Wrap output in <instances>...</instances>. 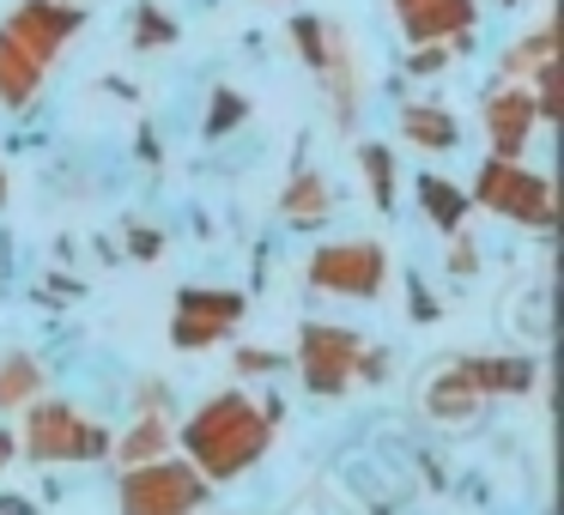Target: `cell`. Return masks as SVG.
<instances>
[{"label": "cell", "instance_id": "cell-1", "mask_svg": "<svg viewBox=\"0 0 564 515\" xmlns=\"http://www.w3.org/2000/svg\"><path fill=\"white\" fill-rule=\"evenodd\" d=\"M273 430L280 425L261 413V401H249L243 388H225L176 425V449L207 485H225V479H243L273 449Z\"/></svg>", "mask_w": 564, "mask_h": 515}, {"label": "cell", "instance_id": "cell-2", "mask_svg": "<svg viewBox=\"0 0 564 515\" xmlns=\"http://www.w3.org/2000/svg\"><path fill=\"white\" fill-rule=\"evenodd\" d=\"M25 425L13 430L19 437V454L37 467H67V461H104L110 454V425H98L91 413H79L74 401H50V394H37V401L25 406Z\"/></svg>", "mask_w": 564, "mask_h": 515}, {"label": "cell", "instance_id": "cell-3", "mask_svg": "<svg viewBox=\"0 0 564 515\" xmlns=\"http://www.w3.org/2000/svg\"><path fill=\"white\" fill-rule=\"evenodd\" d=\"M467 200H474L479 212H491V219H503V224H522V231H552V224H558L552 176L528 171L522 158H486L474 176V188H467Z\"/></svg>", "mask_w": 564, "mask_h": 515}, {"label": "cell", "instance_id": "cell-4", "mask_svg": "<svg viewBox=\"0 0 564 515\" xmlns=\"http://www.w3.org/2000/svg\"><path fill=\"white\" fill-rule=\"evenodd\" d=\"M213 497V485L183 461V454H159V461L122 467L116 479V509L122 515H200Z\"/></svg>", "mask_w": 564, "mask_h": 515}, {"label": "cell", "instance_id": "cell-5", "mask_svg": "<svg viewBox=\"0 0 564 515\" xmlns=\"http://www.w3.org/2000/svg\"><path fill=\"white\" fill-rule=\"evenodd\" d=\"M394 261L377 237H340V243H322L310 255L304 280L316 285L322 297H352V304H377L382 285H389Z\"/></svg>", "mask_w": 564, "mask_h": 515}, {"label": "cell", "instance_id": "cell-6", "mask_svg": "<svg viewBox=\"0 0 564 515\" xmlns=\"http://www.w3.org/2000/svg\"><path fill=\"white\" fill-rule=\"evenodd\" d=\"M79 25H86V7L79 0H19L13 13L0 19V50L25 55V62H37L50 74Z\"/></svg>", "mask_w": 564, "mask_h": 515}, {"label": "cell", "instance_id": "cell-7", "mask_svg": "<svg viewBox=\"0 0 564 515\" xmlns=\"http://www.w3.org/2000/svg\"><path fill=\"white\" fill-rule=\"evenodd\" d=\"M358 352H365V340H358L352 328H340V321H304L297 328V376H304V388L316 394V401H334V394L352 388V370H358Z\"/></svg>", "mask_w": 564, "mask_h": 515}, {"label": "cell", "instance_id": "cell-8", "mask_svg": "<svg viewBox=\"0 0 564 515\" xmlns=\"http://www.w3.org/2000/svg\"><path fill=\"white\" fill-rule=\"evenodd\" d=\"M243 309H249V297L231 292V285H188V292H176L171 346L176 352H207V346L231 340Z\"/></svg>", "mask_w": 564, "mask_h": 515}, {"label": "cell", "instance_id": "cell-9", "mask_svg": "<svg viewBox=\"0 0 564 515\" xmlns=\"http://www.w3.org/2000/svg\"><path fill=\"white\" fill-rule=\"evenodd\" d=\"M316 74H322V86H328V98H334V122L352 128L358 110H365V98H370V62H365L358 37L340 25V19H328V50H322Z\"/></svg>", "mask_w": 564, "mask_h": 515}, {"label": "cell", "instance_id": "cell-10", "mask_svg": "<svg viewBox=\"0 0 564 515\" xmlns=\"http://www.w3.org/2000/svg\"><path fill=\"white\" fill-rule=\"evenodd\" d=\"M389 13L406 43H449L455 55L479 31V0H389Z\"/></svg>", "mask_w": 564, "mask_h": 515}, {"label": "cell", "instance_id": "cell-11", "mask_svg": "<svg viewBox=\"0 0 564 515\" xmlns=\"http://www.w3.org/2000/svg\"><path fill=\"white\" fill-rule=\"evenodd\" d=\"M479 122H486L491 158H528V146H534V134H540V110H534V98H528V86H516V79H498V86L486 91Z\"/></svg>", "mask_w": 564, "mask_h": 515}, {"label": "cell", "instance_id": "cell-12", "mask_svg": "<svg viewBox=\"0 0 564 515\" xmlns=\"http://www.w3.org/2000/svg\"><path fill=\"white\" fill-rule=\"evenodd\" d=\"M455 376L479 394V401H522L540 388V364L528 352H486V358H455Z\"/></svg>", "mask_w": 564, "mask_h": 515}, {"label": "cell", "instance_id": "cell-13", "mask_svg": "<svg viewBox=\"0 0 564 515\" xmlns=\"http://www.w3.org/2000/svg\"><path fill=\"white\" fill-rule=\"evenodd\" d=\"M176 449V418L171 413H134L128 430H110V461L116 467H140L159 461V454Z\"/></svg>", "mask_w": 564, "mask_h": 515}, {"label": "cell", "instance_id": "cell-14", "mask_svg": "<svg viewBox=\"0 0 564 515\" xmlns=\"http://www.w3.org/2000/svg\"><path fill=\"white\" fill-rule=\"evenodd\" d=\"M394 128H401V140L406 146H419V152H455L462 146V122H455L443 103H401L394 110Z\"/></svg>", "mask_w": 564, "mask_h": 515}, {"label": "cell", "instance_id": "cell-15", "mask_svg": "<svg viewBox=\"0 0 564 515\" xmlns=\"http://www.w3.org/2000/svg\"><path fill=\"white\" fill-rule=\"evenodd\" d=\"M328 212H334V183L322 171H310V164H297L285 195H280V219L297 224V231H316Z\"/></svg>", "mask_w": 564, "mask_h": 515}, {"label": "cell", "instance_id": "cell-16", "mask_svg": "<svg viewBox=\"0 0 564 515\" xmlns=\"http://www.w3.org/2000/svg\"><path fill=\"white\" fill-rule=\"evenodd\" d=\"M50 388V370L31 352H0V413H25Z\"/></svg>", "mask_w": 564, "mask_h": 515}, {"label": "cell", "instance_id": "cell-17", "mask_svg": "<svg viewBox=\"0 0 564 515\" xmlns=\"http://www.w3.org/2000/svg\"><path fill=\"white\" fill-rule=\"evenodd\" d=\"M419 212H425L443 237H455L467 224V212H474V200H467V188L449 183V176H419Z\"/></svg>", "mask_w": 564, "mask_h": 515}, {"label": "cell", "instance_id": "cell-18", "mask_svg": "<svg viewBox=\"0 0 564 515\" xmlns=\"http://www.w3.org/2000/svg\"><path fill=\"white\" fill-rule=\"evenodd\" d=\"M43 86H50V74H43L37 62H25V55H13V50H0V110H13V116L37 110Z\"/></svg>", "mask_w": 564, "mask_h": 515}, {"label": "cell", "instance_id": "cell-19", "mask_svg": "<svg viewBox=\"0 0 564 515\" xmlns=\"http://www.w3.org/2000/svg\"><path fill=\"white\" fill-rule=\"evenodd\" d=\"M540 62H558V31H552V19H540L528 37H516L510 50L498 55V79H516V86H522Z\"/></svg>", "mask_w": 564, "mask_h": 515}, {"label": "cell", "instance_id": "cell-20", "mask_svg": "<svg viewBox=\"0 0 564 515\" xmlns=\"http://www.w3.org/2000/svg\"><path fill=\"white\" fill-rule=\"evenodd\" d=\"M479 406L486 401H479L455 370H437V376H431V388H425V413L431 418H443V425H467V418H479Z\"/></svg>", "mask_w": 564, "mask_h": 515}, {"label": "cell", "instance_id": "cell-21", "mask_svg": "<svg viewBox=\"0 0 564 515\" xmlns=\"http://www.w3.org/2000/svg\"><path fill=\"white\" fill-rule=\"evenodd\" d=\"M358 176H365L377 212H394V200H401V183H394V152L377 146V140H365V146H358Z\"/></svg>", "mask_w": 564, "mask_h": 515}, {"label": "cell", "instance_id": "cell-22", "mask_svg": "<svg viewBox=\"0 0 564 515\" xmlns=\"http://www.w3.org/2000/svg\"><path fill=\"white\" fill-rule=\"evenodd\" d=\"M134 50H140V55L176 50V19L164 13L159 0H140V7H134Z\"/></svg>", "mask_w": 564, "mask_h": 515}, {"label": "cell", "instance_id": "cell-23", "mask_svg": "<svg viewBox=\"0 0 564 515\" xmlns=\"http://www.w3.org/2000/svg\"><path fill=\"white\" fill-rule=\"evenodd\" d=\"M243 116H249V98H243L237 86H219V91H213V103H207V122H200V134L219 140V134H231V128H243Z\"/></svg>", "mask_w": 564, "mask_h": 515}, {"label": "cell", "instance_id": "cell-24", "mask_svg": "<svg viewBox=\"0 0 564 515\" xmlns=\"http://www.w3.org/2000/svg\"><path fill=\"white\" fill-rule=\"evenodd\" d=\"M292 43H297V62L316 74V67H322V50H328V19H322V13H297V19H292Z\"/></svg>", "mask_w": 564, "mask_h": 515}, {"label": "cell", "instance_id": "cell-25", "mask_svg": "<svg viewBox=\"0 0 564 515\" xmlns=\"http://www.w3.org/2000/svg\"><path fill=\"white\" fill-rule=\"evenodd\" d=\"M231 364H237V376H280L285 370V352H273V346H237L231 352Z\"/></svg>", "mask_w": 564, "mask_h": 515}, {"label": "cell", "instance_id": "cell-26", "mask_svg": "<svg viewBox=\"0 0 564 515\" xmlns=\"http://www.w3.org/2000/svg\"><path fill=\"white\" fill-rule=\"evenodd\" d=\"M449 62H455L449 43H413V55H406V74H413V79H431V74H443Z\"/></svg>", "mask_w": 564, "mask_h": 515}, {"label": "cell", "instance_id": "cell-27", "mask_svg": "<svg viewBox=\"0 0 564 515\" xmlns=\"http://www.w3.org/2000/svg\"><path fill=\"white\" fill-rule=\"evenodd\" d=\"M449 273H455V280L479 273V249H474V237H462V231L449 237Z\"/></svg>", "mask_w": 564, "mask_h": 515}, {"label": "cell", "instance_id": "cell-28", "mask_svg": "<svg viewBox=\"0 0 564 515\" xmlns=\"http://www.w3.org/2000/svg\"><path fill=\"white\" fill-rule=\"evenodd\" d=\"M382 376H389V352H370V346H365V352H358L352 382H382Z\"/></svg>", "mask_w": 564, "mask_h": 515}, {"label": "cell", "instance_id": "cell-29", "mask_svg": "<svg viewBox=\"0 0 564 515\" xmlns=\"http://www.w3.org/2000/svg\"><path fill=\"white\" fill-rule=\"evenodd\" d=\"M134 413H164V382L159 376H147L134 388Z\"/></svg>", "mask_w": 564, "mask_h": 515}, {"label": "cell", "instance_id": "cell-30", "mask_svg": "<svg viewBox=\"0 0 564 515\" xmlns=\"http://www.w3.org/2000/svg\"><path fill=\"white\" fill-rule=\"evenodd\" d=\"M406 316H413V321H437V297H431L419 280H413V297H406Z\"/></svg>", "mask_w": 564, "mask_h": 515}, {"label": "cell", "instance_id": "cell-31", "mask_svg": "<svg viewBox=\"0 0 564 515\" xmlns=\"http://www.w3.org/2000/svg\"><path fill=\"white\" fill-rule=\"evenodd\" d=\"M128 249H134L140 261H159L164 255V237L159 231H134V237H128Z\"/></svg>", "mask_w": 564, "mask_h": 515}, {"label": "cell", "instance_id": "cell-32", "mask_svg": "<svg viewBox=\"0 0 564 515\" xmlns=\"http://www.w3.org/2000/svg\"><path fill=\"white\" fill-rule=\"evenodd\" d=\"M19 461V437L13 430H0V467H13Z\"/></svg>", "mask_w": 564, "mask_h": 515}, {"label": "cell", "instance_id": "cell-33", "mask_svg": "<svg viewBox=\"0 0 564 515\" xmlns=\"http://www.w3.org/2000/svg\"><path fill=\"white\" fill-rule=\"evenodd\" d=\"M0 207H7V171H0Z\"/></svg>", "mask_w": 564, "mask_h": 515}, {"label": "cell", "instance_id": "cell-34", "mask_svg": "<svg viewBox=\"0 0 564 515\" xmlns=\"http://www.w3.org/2000/svg\"><path fill=\"white\" fill-rule=\"evenodd\" d=\"M503 7H516V0H503Z\"/></svg>", "mask_w": 564, "mask_h": 515}]
</instances>
